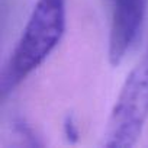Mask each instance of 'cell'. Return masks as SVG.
<instances>
[{"mask_svg":"<svg viewBox=\"0 0 148 148\" xmlns=\"http://www.w3.org/2000/svg\"><path fill=\"white\" fill-rule=\"evenodd\" d=\"M67 23L65 0H36L28 22L2 71L0 90L12 93L44 64L61 42Z\"/></svg>","mask_w":148,"mask_h":148,"instance_id":"obj_1","label":"cell"},{"mask_svg":"<svg viewBox=\"0 0 148 148\" xmlns=\"http://www.w3.org/2000/svg\"><path fill=\"white\" fill-rule=\"evenodd\" d=\"M148 119V47L123 82L103 136L108 148L134 147Z\"/></svg>","mask_w":148,"mask_h":148,"instance_id":"obj_2","label":"cell"},{"mask_svg":"<svg viewBox=\"0 0 148 148\" xmlns=\"http://www.w3.org/2000/svg\"><path fill=\"white\" fill-rule=\"evenodd\" d=\"M112 19L109 31V62L116 67L135 45L147 15L148 0H110Z\"/></svg>","mask_w":148,"mask_h":148,"instance_id":"obj_3","label":"cell"},{"mask_svg":"<svg viewBox=\"0 0 148 148\" xmlns=\"http://www.w3.org/2000/svg\"><path fill=\"white\" fill-rule=\"evenodd\" d=\"M109 2H110V0H109Z\"/></svg>","mask_w":148,"mask_h":148,"instance_id":"obj_4","label":"cell"}]
</instances>
